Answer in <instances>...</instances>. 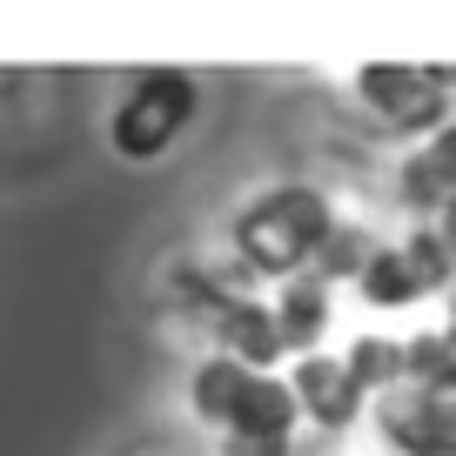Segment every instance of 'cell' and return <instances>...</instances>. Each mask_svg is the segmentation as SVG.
Here are the masks:
<instances>
[{"label":"cell","instance_id":"6","mask_svg":"<svg viewBox=\"0 0 456 456\" xmlns=\"http://www.w3.org/2000/svg\"><path fill=\"white\" fill-rule=\"evenodd\" d=\"M376 429L396 456H456V396L403 383L376 403Z\"/></svg>","mask_w":456,"mask_h":456},{"label":"cell","instance_id":"13","mask_svg":"<svg viewBox=\"0 0 456 456\" xmlns=\"http://www.w3.org/2000/svg\"><path fill=\"white\" fill-rule=\"evenodd\" d=\"M222 456H296V436H222Z\"/></svg>","mask_w":456,"mask_h":456},{"label":"cell","instance_id":"1","mask_svg":"<svg viewBox=\"0 0 456 456\" xmlns=\"http://www.w3.org/2000/svg\"><path fill=\"white\" fill-rule=\"evenodd\" d=\"M329 228H336L329 201L315 195V188H302V182H282V188H269V195H256L228 222V242H235V256L256 275H289V282H296L315 262V248L329 242Z\"/></svg>","mask_w":456,"mask_h":456},{"label":"cell","instance_id":"3","mask_svg":"<svg viewBox=\"0 0 456 456\" xmlns=\"http://www.w3.org/2000/svg\"><path fill=\"white\" fill-rule=\"evenodd\" d=\"M195 108H201V87L188 81L182 68H155V74H142V81L121 94L114 121H108L114 155H128V161H155V155H168V148L188 134Z\"/></svg>","mask_w":456,"mask_h":456},{"label":"cell","instance_id":"5","mask_svg":"<svg viewBox=\"0 0 456 456\" xmlns=\"http://www.w3.org/2000/svg\"><path fill=\"white\" fill-rule=\"evenodd\" d=\"M450 81L456 68H403V61H370L356 74V94L383 114L389 128H423L436 134L443 128V108H450Z\"/></svg>","mask_w":456,"mask_h":456},{"label":"cell","instance_id":"15","mask_svg":"<svg viewBox=\"0 0 456 456\" xmlns=\"http://www.w3.org/2000/svg\"><path fill=\"white\" fill-rule=\"evenodd\" d=\"M450 322H456V315H450Z\"/></svg>","mask_w":456,"mask_h":456},{"label":"cell","instance_id":"12","mask_svg":"<svg viewBox=\"0 0 456 456\" xmlns=\"http://www.w3.org/2000/svg\"><path fill=\"white\" fill-rule=\"evenodd\" d=\"M370 256H376L370 235H362V228H349V222H336V228H329V242L315 248L309 269H315V282L329 289V282H356V275L370 269Z\"/></svg>","mask_w":456,"mask_h":456},{"label":"cell","instance_id":"11","mask_svg":"<svg viewBox=\"0 0 456 456\" xmlns=\"http://www.w3.org/2000/svg\"><path fill=\"white\" fill-rule=\"evenodd\" d=\"M342 362H349V376H356L362 396H389V389H403V342L362 336V342L342 349Z\"/></svg>","mask_w":456,"mask_h":456},{"label":"cell","instance_id":"14","mask_svg":"<svg viewBox=\"0 0 456 456\" xmlns=\"http://www.w3.org/2000/svg\"><path fill=\"white\" fill-rule=\"evenodd\" d=\"M436 222H443V228H436V235H443V248H450V256H456V195H450V201H443V208H436Z\"/></svg>","mask_w":456,"mask_h":456},{"label":"cell","instance_id":"2","mask_svg":"<svg viewBox=\"0 0 456 456\" xmlns=\"http://www.w3.org/2000/svg\"><path fill=\"white\" fill-rule=\"evenodd\" d=\"M188 403H195L201 423H215L222 436H296V389L282 376L242 370L228 356H208L188 383Z\"/></svg>","mask_w":456,"mask_h":456},{"label":"cell","instance_id":"9","mask_svg":"<svg viewBox=\"0 0 456 456\" xmlns=\"http://www.w3.org/2000/svg\"><path fill=\"white\" fill-rule=\"evenodd\" d=\"M275 329H282L289 349H315L329 329V289L315 275H296V282L275 296Z\"/></svg>","mask_w":456,"mask_h":456},{"label":"cell","instance_id":"4","mask_svg":"<svg viewBox=\"0 0 456 456\" xmlns=\"http://www.w3.org/2000/svg\"><path fill=\"white\" fill-rule=\"evenodd\" d=\"M450 282H456V256L443 248L436 228H416L410 242L376 248L370 269L356 275V289H362L370 309H410V302L436 296V289H450Z\"/></svg>","mask_w":456,"mask_h":456},{"label":"cell","instance_id":"7","mask_svg":"<svg viewBox=\"0 0 456 456\" xmlns=\"http://www.w3.org/2000/svg\"><path fill=\"white\" fill-rule=\"evenodd\" d=\"M289 389H296V410L309 416L315 429H349L362 416V403H370L342 356H302L296 370H289Z\"/></svg>","mask_w":456,"mask_h":456},{"label":"cell","instance_id":"8","mask_svg":"<svg viewBox=\"0 0 456 456\" xmlns=\"http://www.w3.org/2000/svg\"><path fill=\"white\" fill-rule=\"evenodd\" d=\"M396 182H403V201H410V208H443V201L456 195V121H443V128L403 161Z\"/></svg>","mask_w":456,"mask_h":456},{"label":"cell","instance_id":"10","mask_svg":"<svg viewBox=\"0 0 456 456\" xmlns=\"http://www.w3.org/2000/svg\"><path fill=\"white\" fill-rule=\"evenodd\" d=\"M403 383L436 389V396H456V322L403 342Z\"/></svg>","mask_w":456,"mask_h":456}]
</instances>
